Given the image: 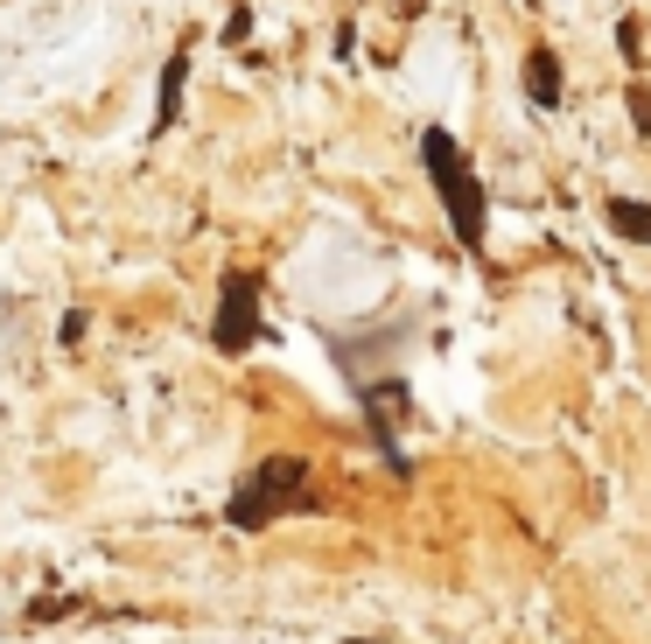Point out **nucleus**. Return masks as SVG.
Wrapping results in <instances>:
<instances>
[{"instance_id": "nucleus-5", "label": "nucleus", "mask_w": 651, "mask_h": 644, "mask_svg": "<svg viewBox=\"0 0 651 644\" xmlns=\"http://www.w3.org/2000/svg\"><path fill=\"white\" fill-rule=\"evenodd\" d=\"M609 224L624 238H644L651 245V203H630V197H609Z\"/></svg>"}, {"instance_id": "nucleus-8", "label": "nucleus", "mask_w": 651, "mask_h": 644, "mask_svg": "<svg viewBox=\"0 0 651 644\" xmlns=\"http://www.w3.org/2000/svg\"><path fill=\"white\" fill-rule=\"evenodd\" d=\"M617 49H624V56H638V49H644V22H638V14H630V22L617 29Z\"/></svg>"}, {"instance_id": "nucleus-1", "label": "nucleus", "mask_w": 651, "mask_h": 644, "mask_svg": "<svg viewBox=\"0 0 651 644\" xmlns=\"http://www.w3.org/2000/svg\"><path fill=\"white\" fill-rule=\"evenodd\" d=\"M420 155H428V168H434V189H442V203H449L455 238L476 245V238H484V189L470 182V168H463V155H455V141L442 134V126H428V134H420Z\"/></svg>"}, {"instance_id": "nucleus-7", "label": "nucleus", "mask_w": 651, "mask_h": 644, "mask_svg": "<svg viewBox=\"0 0 651 644\" xmlns=\"http://www.w3.org/2000/svg\"><path fill=\"white\" fill-rule=\"evenodd\" d=\"M176 91H183V56H176V64H168V78H162V120H168V112H176Z\"/></svg>"}, {"instance_id": "nucleus-4", "label": "nucleus", "mask_w": 651, "mask_h": 644, "mask_svg": "<svg viewBox=\"0 0 651 644\" xmlns=\"http://www.w3.org/2000/svg\"><path fill=\"white\" fill-rule=\"evenodd\" d=\"M526 91H532V106H561V56L553 49L526 56Z\"/></svg>"}, {"instance_id": "nucleus-3", "label": "nucleus", "mask_w": 651, "mask_h": 644, "mask_svg": "<svg viewBox=\"0 0 651 644\" xmlns=\"http://www.w3.org/2000/svg\"><path fill=\"white\" fill-rule=\"evenodd\" d=\"M260 288H253V274H232L224 280V309H218V344L224 351H245L253 344V330H260Z\"/></svg>"}, {"instance_id": "nucleus-9", "label": "nucleus", "mask_w": 651, "mask_h": 644, "mask_svg": "<svg viewBox=\"0 0 651 644\" xmlns=\"http://www.w3.org/2000/svg\"><path fill=\"white\" fill-rule=\"evenodd\" d=\"M357 644H365V637H357Z\"/></svg>"}, {"instance_id": "nucleus-2", "label": "nucleus", "mask_w": 651, "mask_h": 644, "mask_svg": "<svg viewBox=\"0 0 651 644\" xmlns=\"http://www.w3.org/2000/svg\"><path fill=\"white\" fill-rule=\"evenodd\" d=\"M309 463L301 456H280V463H260L253 469V484L239 490V504H232V525H266L280 504H309Z\"/></svg>"}, {"instance_id": "nucleus-6", "label": "nucleus", "mask_w": 651, "mask_h": 644, "mask_svg": "<svg viewBox=\"0 0 651 644\" xmlns=\"http://www.w3.org/2000/svg\"><path fill=\"white\" fill-rule=\"evenodd\" d=\"M624 106H630V126H638V134H651V85H644V78L624 91Z\"/></svg>"}]
</instances>
